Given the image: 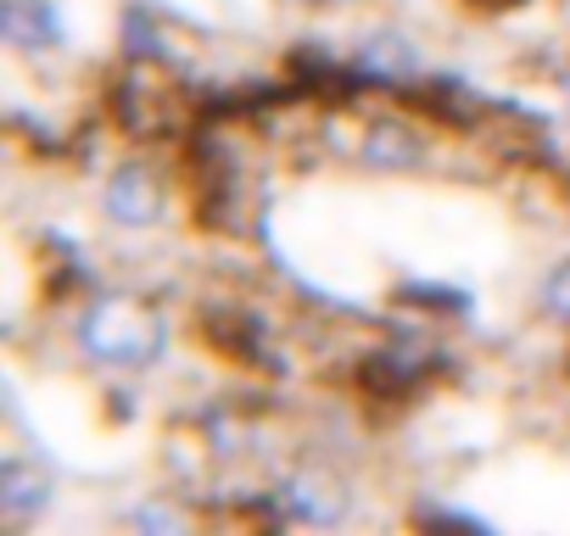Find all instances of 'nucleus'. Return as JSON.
<instances>
[{"label":"nucleus","instance_id":"obj_1","mask_svg":"<svg viewBox=\"0 0 570 536\" xmlns=\"http://www.w3.org/2000/svg\"><path fill=\"white\" fill-rule=\"evenodd\" d=\"M68 347L85 369L112 375V380H135L168 358L174 325L140 291H90L68 319Z\"/></svg>","mask_w":570,"mask_h":536},{"label":"nucleus","instance_id":"obj_2","mask_svg":"<svg viewBox=\"0 0 570 536\" xmlns=\"http://www.w3.org/2000/svg\"><path fill=\"white\" fill-rule=\"evenodd\" d=\"M96 212L107 229L118 235H157L168 218H174V173L146 157V151H129L118 157L101 185H96Z\"/></svg>","mask_w":570,"mask_h":536},{"label":"nucleus","instance_id":"obj_3","mask_svg":"<svg viewBox=\"0 0 570 536\" xmlns=\"http://www.w3.org/2000/svg\"><path fill=\"white\" fill-rule=\"evenodd\" d=\"M364 173H381V179H414L436 162V129L414 112H370L353 123V151H347Z\"/></svg>","mask_w":570,"mask_h":536},{"label":"nucleus","instance_id":"obj_4","mask_svg":"<svg viewBox=\"0 0 570 536\" xmlns=\"http://www.w3.org/2000/svg\"><path fill=\"white\" fill-rule=\"evenodd\" d=\"M268 508L279 525H308V530H336L353 519V480L331 464H292L268 480Z\"/></svg>","mask_w":570,"mask_h":536},{"label":"nucleus","instance_id":"obj_5","mask_svg":"<svg viewBox=\"0 0 570 536\" xmlns=\"http://www.w3.org/2000/svg\"><path fill=\"white\" fill-rule=\"evenodd\" d=\"M347 73L358 85H375V90H403L414 79H425V46L409 34V29H370L353 40V57H347Z\"/></svg>","mask_w":570,"mask_h":536},{"label":"nucleus","instance_id":"obj_6","mask_svg":"<svg viewBox=\"0 0 570 536\" xmlns=\"http://www.w3.org/2000/svg\"><path fill=\"white\" fill-rule=\"evenodd\" d=\"M0 40L23 62H51L68 46V18L57 0H0Z\"/></svg>","mask_w":570,"mask_h":536},{"label":"nucleus","instance_id":"obj_7","mask_svg":"<svg viewBox=\"0 0 570 536\" xmlns=\"http://www.w3.org/2000/svg\"><path fill=\"white\" fill-rule=\"evenodd\" d=\"M57 503V480L35 464V458H7L0 464V519H7V530H29L51 514Z\"/></svg>","mask_w":570,"mask_h":536},{"label":"nucleus","instance_id":"obj_8","mask_svg":"<svg viewBox=\"0 0 570 536\" xmlns=\"http://www.w3.org/2000/svg\"><path fill=\"white\" fill-rule=\"evenodd\" d=\"M537 314L553 330H570V257H559V262L542 268V280H537Z\"/></svg>","mask_w":570,"mask_h":536},{"label":"nucleus","instance_id":"obj_9","mask_svg":"<svg viewBox=\"0 0 570 536\" xmlns=\"http://www.w3.org/2000/svg\"><path fill=\"white\" fill-rule=\"evenodd\" d=\"M135 530H185V525H196V514L179 503V497H140V503H129V514H124Z\"/></svg>","mask_w":570,"mask_h":536},{"label":"nucleus","instance_id":"obj_10","mask_svg":"<svg viewBox=\"0 0 570 536\" xmlns=\"http://www.w3.org/2000/svg\"><path fill=\"white\" fill-rule=\"evenodd\" d=\"M292 7H308V12H320V7H331V0H292Z\"/></svg>","mask_w":570,"mask_h":536}]
</instances>
